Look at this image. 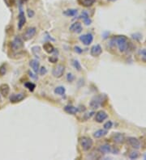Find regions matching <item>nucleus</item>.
I'll return each instance as SVG.
<instances>
[{"mask_svg":"<svg viewBox=\"0 0 146 160\" xmlns=\"http://www.w3.org/2000/svg\"><path fill=\"white\" fill-rule=\"evenodd\" d=\"M110 45H117L118 48H119V50L120 52L124 53V52H126L128 51L130 49V45L131 43L128 41V38L126 37L125 36H118L116 37L112 38L110 40Z\"/></svg>","mask_w":146,"mask_h":160,"instance_id":"1","label":"nucleus"},{"mask_svg":"<svg viewBox=\"0 0 146 160\" xmlns=\"http://www.w3.org/2000/svg\"><path fill=\"white\" fill-rule=\"evenodd\" d=\"M80 144H81V148L85 151H88L92 148L93 142L90 138L88 137H82L80 138Z\"/></svg>","mask_w":146,"mask_h":160,"instance_id":"2","label":"nucleus"},{"mask_svg":"<svg viewBox=\"0 0 146 160\" xmlns=\"http://www.w3.org/2000/svg\"><path fill=\"white\" fill-rule=\"evenodd\" d=\"M104 98H106V96L104 95H100V96H94L92 99V100L90 101L89 106L91 107L93 109H97L100 106H102L103 104L104 101Z\"/></svg>","mask_w":146,"mask_h":160,"instance_id":"3","label":"nucleus"},{"mask_svg":"<svg viewBox=\"0 0 146 160\" xmlns=\"http://www.w3.org/2000/svg\"><path fill=\"white\" fill-rule=\"evenodd\" d=\"M11 47L12 50L14 51H17L20 50L24 47V41L23 39L20 37H16L14 38V40L11 41Z\"/></svg>","mask_w":146,"mask_h":160,"instance_id":"4","label":"nucleus"},{"mask_svg":"<svg viewBox=\"0 0 146 160\" xmlns=\"http://www.w3.org/2000/svg\"><path fill=\"white\" fill-rule=\"evenodd\" d=\"M64 71V66H63V65L59 64L57 65V66H55L54 68H53V70H52V75L54 76V78L59 79V78H61V77L63 75Z\"/></svg>","mask_w":146,"mask_h":160,"instance_id":"5","label":"nucleus"},{"mask_svg":"<svg viewBox=\"0 0 146 160\" xmlns=\"http://www.w3.org/2000/svg\"><path fill=\"white\" fill-rule=\"evenodd\" d=\"M36 32H37V28L35 27L28 28L25 30V32L23 33V39L24 41H28L35 36Z\"/></svg>","mask_w":146,"mask_h":160,"instance_id":"6","label":"nucleus"},{"mask_svg":"<svg viewBox=\"0 0 146 160\" xmlns=\"http://www.w3.org/2000/svg\"><path fill=\"white\" fill-rule=\"evenodd\" d=\"M79 39L85 45H89L93 41V36L91 33H87V34L81 35Z\"/></svg>","mask_w":146,"mask_h":160,"instance_id":"7","label":"nucleus"},{"mask_svg":"<svg viewBox=\"0 0 146 160\" xmlns=\"http://www.w3.org/2000/svg\"><path fill=\"white\" fill-rule=\"evenodd\" d=\"M102 53V48L101 47L100 45H94L90 49V54L94 58L99 57Z\"/></svg>","mask_w":146,"mask_h":160,"instance_id":"8","label":"nucleus"},{"mask_svg":"<svg viewBox=\"0 0 146 160\" xmlns=\"http://www.w3.org/2000/svg\"><path fill=\"white\" fill-rule=\"evenodd\" d=\"M108 117V115L107 113L105 112V111H98V112L95 114V121L97 123H102L106 118Z\"/></svg>","mask_w":146,"mask_h":160,"instance_id":"9","label":"nucleus"},{"mask_svg":"<svg viewBox=\"0 0 146 160\" xmlns=\"http://www.w3.org/2000/svg\"><path fill=\"white\" fill-rule=\"evenodd\" d=\"M25 98V95L24 93H19V94H12L10 96V101L12 104H16L18 102L22 101Z\"/></svg>","mask_w":146,"mask_h":160,"instance_id":"10","label":"nucleus"},{"mask_svg":"<svg viewBox=\"0 0 146 160\" xmlns=\"http://www.w3.org/2000/svg\"><path fill=\"white\" fill-rule=\"evenodd\" d=\"M128 142L134 149L138 150L141 148V142H140V141L138 139L135 138H133V137L128 138Z\"/></svg>","mask_w":146,"mask_h":160,"instance_id":"11","label":"nucleus"},{"mask_svg":"<svg viewBox=\"0 0 146 160\" xmlns=\"http://www.w3.org/2000/svg\"><path fill=\"white\" fill-rule=\"evenodd\" d=\"M112 140L114 143L116 144H123L125 141V137L122 133H115L112 136Z\"/></svg>","mask_w":146,"mask_h":160,"instance_id":"12","label":"nucleus"},{"mask_svg":"<svg viewBox=\"0 0 146 160\" xmlns=\"http://www.w3.org/2000/svg\"><path fill=\"white\" fill-rule=\"evenodd\" d=\"M18 18H19V20H18V28L21 29L22 28L24 27V25L25 22H26V17L24 16V12L23 11L22 9L20 10V13H19Z\"/></svg>","mask_w":146,"mask_h":160,"instance_id":"13","label":"nucleus"},{"mask_svg":"<svg viewBox=\"0 0 146 160\" xmlns=\"http://www.w3.org/2000/svg\"><path fill=\"white\" fill-rule=\"evenodd\" d=\"M69 29L71 32H74V33H81L83 30L82 25L80 22H75L74 24H72L69 28Z\"/></svg>","mask_w":146,"mask_h":160,"instance_id":"14","label":"nucleus"},{"mask_svg":"<svg viewBox=\"0 0 146 160\" xmlns=\"http://www.w3.org/2000/svg\"><path fill=\"white\" fill-rule=\"evenodd\" d=\"M29 66L32 68V70L34 71V73H38L39 71V68H40V63L38 60L36 59H32L29 62Z\"/></svg>","mask_w":146,"mask_h":160,"instance_id":"15","label":"nucleus"},{"mask_svg":"<svg viewBox=\"0 0 146 160\" xmlns=\"http://www.w3.org/2000/svg\"><path fill=\"white\" fill-rule=\"evenodd\" d=\"M81 18L83 20V22L85 25H90L91 23H92V20L89 18V16L88 14V12L86 11H83L81 13Z\"/></svg>","mask_w":146,"mask_h":160,"instance_id":"16","label":"nucleus"},{"mask_svg":"<svg viewBox=\"0 0 146 160\" xmlns=\"http://www.w3.org/2000/svg\"><path fill=\"white\" fill-rule=\"evenodd\" d=\"M63 109L67 114H71V115H75L78 112V108H76L72 105H66L63 108Z\"/></svg>","mask_w":146,"mask_h":160,"instance_id":"17","label":"nucleus"},{"mask_svg":"<svg viewBox=\"0 0 146 160\" xmlns=\"http://www.w3.org/2000/svg\"><path fill=\"white\" fill-rule=\"evenodd\" d=\"M0 92L2 94V96L7 97L9 95V92H10V87L6 83L2 84L0 86Z\"/></svg>","mask_w":146,"mask_h":160,"instance_id":"18","label":"nucleus"},{"mask_svg":"<svg viewBox=\"0 0 146 160\" xmlns=\"http://www.w3.org/2000/svg\"><path fill=\"white\" fill-rule=\"evenodd\" d=\"M77 2L80 5L85 7H89L95 3L96 0H77Z\"/></svg>","mask_w":146,"mask_h":160,"instance_id":"19","label":"nucleus"},{"mask_svg":"<svg viewBox=\"0 0 146 160\" xmlns=\"http://www.w3.org/2000/svg\"><path fill=\"white\" fill-rule=\"evenodd\" d=\"M108 133V130L107 129H98L97 130L95 133H93V137L95 138H102L104 136H106Z\"/></svg>","mask_w":146,"mask_h":160,"instance_id":"20","label":"nucleus"},{"mask_svg":"<svg viewBox=\"0 0 146 160\" xmlns=\"http://www.w3.org/2000/svg\"><path fill=\"white\" fill-rule=\"evenodd\" d=\"M111 146L108 144L102 145L99 147V151L102 154H109L111 152Z\"/></svg>","mask_w":146,"mask_h":160,"instance_id":"21","label":"nucleus"},{"mask_svg":"<svg viewBox=\"0 0 146 160\" xmlns=\"http://www.w3.org/2000/svg\"><path fill=\"white\" fill-rule=\"evenodd\" d=\"M43 49L47 53H54V51H55V49H54V46L50 44V43L49 42H46L43 45Z\"/></svg>","mask_w":146,"mask_h":160,"instance_id":"22","label":"nucleus"},{"mask_svg":"<svg viewBox=\"0 0 146 160\" xmlns=\"http://www.w3.org/2000/svg\"><path fill=\"white\" fill-rule=\"evenodd\" d=\"M78 13V11L76 9H67L63 11V15L66 16H76Z\"/></svg>","mask_w":146,"mask_h":160,"instance_id":"23","label":"nucleus"},{"mask_svg":"<svg viewBox=\"0 0 146 160\" xmlns=\"http://www.w3.org/2000/svg\"><path fill=\"white\" fill-rule=\"evenodd\" d=\"M65 91H66V89L64 88V87H62V86L57 87L54 89V93H55L56 95H59V96L64 95Z\"/></svg>","mask_w":146,"mask_h":160,"instance_id":"24","label":"nucleus"},{"mask_svg":"<svg viewBox=\"0 0 146 160\" xmlns=\"http://www.w3.org/2000/svg\"><path fill=\"white\" fill-rule=\"evenodd\" d=\"M24 87H25L26 88H28L30 91H34V89L36 88V85H35L33 83H31V82H27V83H24Z\"/></svg>","mask_w":146,"mask_h":160,"instance_id":"25","label":"nucleus"},{"mask_svg":"<svg viewBox=\"0 0 146 160\" xmlns=\"http://www.w3.org/2000/svg\"><path fill=\"white\" fill-rule=\"evenodd\" d=\"M71 62H72L71 63H72V66H74V68L77 70L78 71H81L82 68H81V65L80 64L79 61H77L76 59H73Z\"/></svg>","mask_w":146,"mask_h":160,"instance_id":"26","label":"nucleus"},{"mask_svg":"<svg viewBox=\"0 0 146 160\" xmlns=\"http://www.w3.org/2000/svg\"><path fill=\"white\" fill-rule=\"evenodd\" d=\"M32 52L34 56L36 57H40L41 54V48L39 46H34L32 48Z\"/></svg>","mask_w":146,"mask_h":160,"instance_id":"27","label":"nucleus"},{"mask_svg":"<svg viewBox=\"0 0 146 160\" xmlns=\"http://www.w3.org/2000/svg\"><path fill=\"white\" fill-rule=\"evenodd\" d=\"M139 55L141 56V60L146 62V49H142L139 50Z\"/></svg>","mask_w":146,"mask_h":160,"instance_id":"28","label":"nucleus"},{"mask_svg":"<svg viewBox=\"0 0 146 160\" xmlns=\"http://www.w3.org/2000/svg\"><path fill=\"white\" fill-rule=\"evenodd\" d=\"M139 152H137V151H131V153H130L129 155V158L131 159H138L139 158Z\"/></svg>","mask_w":146,"mask_h":160,"instance_id":"29","label":"nucleus"},{"mask_svg":"<svg viewBox=\"0 0 146 160\" xmlns=\"http://www.w3.org/2000/svg\"><path fill=\"white\" fill-rule=\"evenodd\" d=\"M7 73V66L5 64L0 66V76H3Z\"/></svg>","mask_w":146,"mask_h":160,"instance_id":"30","label":"nucleus"},{"mask_svg":"<svg viewBox=\"0 0 146 160\" xmlns=\"http://www.w3.org/2000/svg\"><path fill=\"white\" fill-rule=\"evenodd\" d=\"M112 126H113V123H112V121H108L107 122H106L104 124V129H107V130L110 129L112 128Z\"/></svg>","mask_w":146,"mask_h":160,"instance_id":"31","label":"nucleus"},{"mask_svg":"<svg viewBox=\"0 0 146 160\" xmlns=\"http://www.w3.org/2000/svg\"><path fill=\"white\" fill-rule=\"evenodd\" d=\"M38 72H39V74H40L41 75H44L47 73V70H46V67L42 66V67L39 68V71H38Z\"/></svg>","mask_w":146,"mask_h":160,"instance_id":"32","label":"nucleus"},{"mask_svg":"<svg viewBox=\"0 0 146 160\" xmlns=\"http://www.w3.org/2000/svg\"><path fill=\"white\" fill-rule=\"evenodd\" d=\"M49 61L52 63H56L58 62V58L56 56H51L49 58Z\"/></svg>","mask_w":146,"mask_h":160,"instance_id":"33","label":"nucleus"},{"mask_svg":"<svg viewBox=\"0 0 146 160\" xmlns=\"http://www.w3.org/2000/svg\"><path fill=\"white\" fill-rule=\"evenodd\" d=\"M74 79H75L74 75H72V74H71V73L67 74V80L68 82H72V81L74 80Z\"/></svg>","mask_w":146,"mask_h":160,"instance_id":"34","label":"nucleus"},{"mask_svg":"<svg viewBox=\"0 0 146 160\" xmlns=\"http://www.w3.org/2000/svg\"><path fill=\"white\" fill-rule=\"evenodd\" d=\"M27 13H28V16L29 18H32V17H33L34 15H35L34 11H32V10H29V9L27 11Z\"/></svg>","mask_w":146,"mask_h":160,"instance_id":"35","label":"nucleus"},{"mask_svg":"<svg viewBox=\"0 0 146 160\" xmlns=\"http://www.w3.org/2000/svg\"><path fill=\"white\" fill-rule=\"evenodd\" d=\"M74 50L76 51V53H81L82 52H83V50H82V49H81L79 46H75V47H74Z\"/></svg>","mask_w":146,"mask_h":160,"instance_id":"36","label":"nucleus"},{"mask_svg":"<svg viewBox=\"0 0 146 160\" xmlns=\"http://www.w3.org/2000/svg\"><path fill=\"white\" fill-rule=\"evenodd\" d=\"M28 75H29V76H30V77H32V79H38V77L34 76L35 75H33L32 72H31V71H28Z\"/></svg>","mask_w":146,"mask_h":160,"instance_id":"37","label":"nucleus"},{"mask_svg":"<svg viewBox=\"0 0 146 160\" xmlns=\"http://www.w3.org/2000/svg\"><path fill=\"white\" fill-rule=\"evenodd\" d=\"M110 2H115V1H117V0H108Z\"/></svg>","mask_w":146,"mask_h":160,"instance_id":"38","label":"nucleus"},{"mask_svg":"<svg viewBox=\"0 0 146 160\" xmlns=\"http://www.w3.org/2000/svg\"><path fill=\"white\" fill-rule=\"evenodd\" d=\"M144 159H145L146 160V153H145V155H144Z\"/></svg>","mask_w":146,"mask_h":160,"instance_id":"39","label":"nucleus"}]
</instances>
